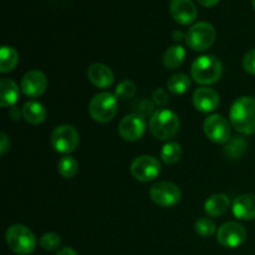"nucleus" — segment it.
<instances>
[{"label": "nucleus", "instance_id": "f257e3e1", "mask_svg": "<svg viewBox=\"0 0 255 255\" xmlns=\"http://www.w3.org/2000/svg\"><path fill=\"white\" fill-rule=\"evenodd\" d=\"M231 124L243 134L255 133V99L244 96L237 100L231 109Z\"/></svg>", "mask_w": 255, "mask_h": 255}, {"label": "nucleus", "instance_id": "f03ea898", "mask_svg": "<svg viewBox=\"0 0 255 255\" xmlns=\"http://www.w3.org/2000/svg\"><path fill=\"white\" fill-rule=\"evenodd\" d=\"M149 129L153 137L161 141L173 138L179 129V119L171 110L162 109L154 112L149 121Z\"/></svg>", "mask_w": 255, "mask_h": 255}, {"label": "nucleus", "instance_id": "7ed1b4c3", "mask_svg": "<svg viewBox=\"0 0 255 255\" xmlns=\"http://www.w3.org/2000/svg\"><path fill=\"white\" fill-rule=\"evenodd\" d=\"M222 62L212 55H204L194 60L191 74L194 81L201 85L216 84L222 76Z\"/></svg>", "mask_w": 255, "mask_h": 255}, {"label": "nucleus", "instance_id": "20e7f679", "mask_svg": "<svg viewBox=\"0 0 255 255\" xmlns=\"http://www.w3.org/2000/svg\"><path fill=\"white\" fill-rule=\"evenodd\" d=\"M6 244L16 254L26 255L34 252L36 247V238L27 227L22 224H14L6 231Z\"/></svg>", "mask_w": 255, "mask_h": 255}, {"label": "nucleus", "instance_id": "39448f33", "mask_svg": "<svg viewBox=\"0 0 255 255\" xmlns=\"http://www.w3.org/2000/svg\"><path fill=\"white\" fill-rule=\"evenodd\" d=\"M119 104L117 97L110 92H101L91 100L89 105L90 116L100 124H106L116 116Z\"/></svg>", "mask_w": 255, "mask_h": 255}, {"label": "nucleus", "instance_id": "423d86ee", "mask_svg": "<svg viewBox=\"0 0 255 255\" xmlns=\"http://www.w3.org/2000/svg\"><path fill=\"white\" fill-rule=\"evenodd\" d=\"M216 29L207 21H199L191 26L186 34V42L194 51H206L216 41Z\"/></svg>", "mask_w": 255, "mask_h": 255}, {"label": "nucleus", "instance_id": "0eeeda50", "mask_svg": "<svg viewBox=\"0 0 255 255\" xmlns=\"http://www.w3.org/2000/svg\"><path fill=\"white\" fill-rule=\"evenodd\" d=\"M50 142L59 153H71L80 143L79 132L70 125H61L52 131Z\"/></svg>", "mask_w": 255, "mask_h": 255}, {"label": "nucleus", "instance_id": "6e6552de", "mask_svg": "<svg viewBox=\"0 0 255 255\" xmlns=\"http://www.w3.org/2000/svg\"><path fill=\"white\" fill-rule=\"evenodd\" d=\"M149 198L157 206L163 207V208H169L181 202L182 193L178 186H176L172 182H158L152 188L149 189Z\"/></svg>", "mask_w": 255, "mask_h": 255}, {"label": "nucleus", "instance_id": "1a4fd4ad", "mask_svg": "<svg viewBox=\"0 0 255 255\" xmlns=\"http://www.w3.org/2000/svg\"><path fill=\"white\" fill-rule=\"evenodd\" d=\"M161 173V163L152 156H139L132 162L131 174L139 182H149Z\"/></svg>", "mask_w": 255, "mask_h": 255}, {"label": "nucleus", "instance_id": "9d476101", "mask_svg": "<svg viewBox=\"0 0 255 255\" xmlns=\"http://www.w3.org/2000/svg\"><path fill=\"white\" fill-rule=\"evenodd\" d=\"M204 133L214 143L224 144L231 141L229 122L221 115H212L204 121Z\"/></svg>", "mask_w": 255, "mask_h": 255}, {"label": "nucleus", "instance_id": "9b49d317", "mask_svg": "<svg viewBox=\"0 0 255 255\" xmlns=\"http://www.w3.org/2000/svg\"><path fill=\"white\" fill-rule=\"evenodd\" d=\"M247 231L237 222L224 223L217 232V241L226 248H238L246 242Z\"/></svg>", "mask_w": 255, "mask_h": 255}, {"label": "nucleus", "instance_id": "f8f14e48", "mask_svg": "<svg viewBox=\"0 0 255 255\" xmlns=\"http://www.w3.org/2000/svg\"><path fill=\"white\" fill-rule=\"evenodd\" d=\"M146 131L143 117L137 114H131L124 117L119 125V133L125 141L134 142L142 138Z\"/></svg>", "mask_w": 255, "mask_h": 255}, {"label": "nucleus", "instance_id": "ddd939ff", "mask_svg": "<svg viewBox=\"0 0 255 255\" xmlns=\"http://www.w3.org/2000/svg\"><path fill=\"white\" fill-rule=\"evenodd\" d=\"M169 12L174 21L181 25H189L197 19V6L192 0H171Z\"/></svg>", "mask_w": 255, "mask_h": 255}, {"label": "nucleus", "instance_id": "4468645a", "mask_svg": "<svg viewBox=\"0 0 255 255\" xmlns=\"http://www.w3.org/2000/svg\"><path fill=\"white\" fill-rule=\"evenodd\" d=\"M47 87V79L44 72L31 70L26 72L21 80V91L27 97H39Z\"/></svg>", "mask_w": 255, "mask_h": 255}, {"label": "nucleus", "instance_id": "2eb2a0df", "mask_svg": "<svg viewBox=\"0 0 255 255\" xmlns=\"http://www.w3.org/2000/svg\"><path fill=\"white\" fill-rule=\"evenodd\" d=\"M193 105L198 111L209 114L219 105V95L209 87H199L193 94Z\"/></svg>", "mask_w": 255, "mask_h": 255}, {"label": "nucleus", "instance_id": "dca6fc26", "mask_svg": "<svg viewBox=\"0 0 255 255\" xmlns=\"http://www.w3.org/2000/svg\"><path fill=\"white\" fill-rule=\"evenodd\" d=\"M87 77L90 82L99 89H107L112 86L115 81L112 70L104 64H92L87 70Z\"/></svg>", "mask_w": 255, "mask_h": 255}, {"label": "nucleus", "instance_id": "f3484780", "mask_svg": "<svg viewBox=\"0 0 255 255\" xmlns=\"http://www.w3.org/2000/svg\"><path fill=\"white\" fill-rule=\"evenodd\" d=\"M233 214L242 221H253L255 219V196L243 194L234 199Z\"/></svg>", "mask_w": 255, "mask_h": 255}, {"label": "nucleus", "instance_id": "a211bd4d", "mask_svg": "<svg viewBox=\"0 0 255 255\" xmlns=\"http://www.w3.org/2000/svg\"><path fill=\"white\" fill-rule=\"evenodd\" d=\"M229 206H231V201L226 194H213L207 199L206 204H204V211L208 216L211 217H219L223 216L227 211H228Z\"/></svg>", "mask_w": 255, "mask_h": 255}, {"label": "nucleus", "instance_id": "6ab92c4d", "mask_svg": "<svg viewBox=\"0 0 255 255\" xmlns=\"http://www.w3.org/2000/svg\"><path fill=\"white\" fill-rule=\"evenodd\" d=\"M22 117L30 125H40L46 119V109L40 102L29 101L22 106Z\"/></svg>", "mask_w": 255, "mask_h": 255}, {"label": "nucleus", "instance_id": "aec40b11", "mask_svg": "<svg viewBox=\"0 0 255 255\" xmlns=\"http://www.w3.org/2000/svg\"><path fill=\"white\" fill-rule=\"evenodd\" d=\"M19 99V86L10 79H1L0 81V105L1 107H10Z\"/></svg>", "mask_w": 255, "mask_h": 255}, {"label": "nucleus", "instance_id": "412c9836", "mask_svg": "<svg viewBox=\"0 0 255 255\" xmlns=\"http://www.w3.org/2000/svg\"><path fill=\"white\" fill-rule=\"evenodd\" d=\"M186 59V50L181 45H173L169 46L163 54V65L166 69L173 70L181 66Z\"/></svg>", "mask_w": 255, "mask_h": 255}, {"label": "nucleus", "instance_id": "4be33fe9", "mask_svg": "<svg viewBox=\"0 0 255 255\" xmlns=\"http://www.w3.org/2000/svg\"><path fill=\"white\" fill-rule=\"evenodd\" d=\"M19 62V54L11 46H2L0 51V72L12 71Z\"/></svg>", "mask_w": 255, "mask_h": 255}, {"label": "nucleus", "instance_id": "5701e85b", "mask_svg": "<svg viewBox=\"0 0 255 255\" xmlns=\"http://www.w3.org/2000/svg\"><path fill=\"white\" fill-rule=\"evenodd\" d=\"M248 148V142L242 137H234L224 147V156L231 159H238L243 157Z\"/></svg>", "mask_w": 255, "mask_h": 255}, {"label": "nucleus", "instance_id": "b1692460", "mask_svg": "<svg viewBox=\"0 0 255 255\" xmlns=\"http://www.w3.org/2000/svg\"><path fill=\"white\" fill-rule=\"evenodd\" d=\"M189 87H191V80L186 74H182V72L172 75L167 82V89L174 95L184 94L188 91Z\"/></svg>", "mask_w": 255, "mask_h": 255}, {"label": "nucleus", "instance_id": "393cba45", "mask_svg": "<svg viewBox=\"0 0 255 255\" xmlns=\"http://www.w3.org/2000/svg\"><path fill=\"white\" fill-rule=\"evenodd\" d=\"M182 148L177 142H168L163 146L161 152L162 161L166 164H174L181 159Z\"/></svg>", "mask_w": 255, "mask_h": 255}, {"label": "nucleus", "instance_id": "a878e982", "mask_svg": "<svg viewBox=\"0 0 255 255\" xmlns=\"http://www.w3.org/2000/svg\"><path fill=\"white\" fill-rule=\"evenodd\" d=\"M57 167H59V173L64 178H72V177L76 176L77 171H79V163L74 157L70 156L62 157L59 161Z\"/></svg>", "mask_w": 255, "mask_h": 255}, {"label": "nucleus", "instance_id": "bb28decb", "mask_svg": "<svg viewBox=\"0 0 255 255\" xmlns=\"http://www.w3.org/2000/svg\"><path fill=\"white\" fill-rule=\"evenodd\" d=\"M136 90L137 87L134 82L129 81V80H125L116 87L115 96L117 97V100H129L136 95Z\"/></svg>", "mask_w": 255, "mask_h": 255}, {"label": "nucleus", "instance_id": "cd10ccee", "mask_svg": "<svg viewBox=\"0 0 255 255\" xmlns=\"http://www.w3.org/2000/svg\"><path fill=\"white\" fill-rule=\"evenodd\" d=\"M196 232L201 237H204V238H208V237H212L217 231V226L214 223V221H212L211 218H199L198 221L196 222Z\"/></svg>", "mask_w": 255, "mask_h": 255}, {"label": "nucleus", "instance_id": "c85d7f7f", "mask_svg": "<svg viewBox=\"0 0 255 255\" xmlns=\"http://www.w3.org/2000/svg\"><path fill=\"white\" fill-rule=\"evenodd\" d=\"M40 246L45 249V251H56L57 248H60L61 246V237L57 233L54 232H50V233L44 234L40 239Z\"/></svg>", "mask_w": 255, "mask_h": 255}, {"label": "nucleus", "instance_id": "c756f323", "mask_svg": "<svg viewBox=\"0 0 255 255\" xmlns=\"http://www.w3.org/2000/svg\"><path fill=\"white\" fill-rule=\"evenodd\" d=\"M133 109L137 115H139V116H142L144 119V117L149 116V114H152V111H153L154 109V105L153 102H151L149 100L143 99L137 101L136 104L133 105Z\"/></svg>", "mask_w": 255, "mask_h": 255}, {"label": "nucleus", "instance_id": "7c9ffc66", "mask_svg": "<svg viewBox=\"0 0 255 255\" xmlns=\"http://www.w3.org/2000/svg\"><path fill=\"white\" fill-rule=\"evenodd\" d=\"M243 69L251 75H255V49L246 54L243 59Z\"/></svg>", "mask_w": 255, "mask_h": 255}, {"label": "nucleus", "instance_id": "2f4dec72", "mask_svg": "<svg viewBox=\"0 0 255 255\" xmlns=\"http://www.w3.org/2000/svg\"><path fill=\"white\" fill-rule=\"evenodd\" d=\"M152 100H153V104L158 105V106H163L168 102V94H167L166 90L163 89H156L152 95Z\"/></svg>", "mask_w": 255, "mask_h": 255}, {"label": "nucleus", "instance_id": "473e14b6", "mask_svg": "<svg viewBox=\"0 0 255 255\" xmlns=\"http://www.w3.org/2000/svg\"><path fill=\"white\" fill-rule=\"evenodd\" d=\"M9 148H10V138L6 136V133L2 132V133L0 134V154H5Z\"/></svg>", "mask_w": 255, "mask_h": 255}, {"label": "nucleus", "instance_id": "72a5a7b5", "mask_svg": "<svg viewBox=\"0 0 255 255\" xmlns=\"http://www.w3.org/2000/svg\"><path fill=\"white\" fill-rule=\"evenodd\" d=\"M172 39L176 42H181L183 40H186V35L181 31V30H174L173 34H172Z\"/></svg>", "mask_w": 255, "mask_h": 255}, {"label": "nucleus", "instance_id": "f704fd0d", "mask_svg": "<svg viewBox=\"0 0 255 255\" xmlns=\"http://www.w3.org/2000/svg\"><path fill=\"white\" fill-rule=\"evenodd\" d=\"M56 255H77V253L74 248H71V247H65V248L60 249Z\"/></svg>", "mask_w": 255, "mask_h": 255}, {"label": "nucleus", "instance_id": "c9c22d12", "mask_svg": "<svg viewBox=\"0 0 255 255\" xmlns=\"http://www.w3.org/2000/svg\"><path fill=\"white\" fill-rule=\"evenodd\" d=\"M219 1H221V0H198L199 4L204 7H213L216 6Z\"/></svg>", "mask_w": 255, "mask_h": 255}, {"label": "nucleus", "instance_id": "e433bc0d", "mask_svg": "<svg viewBox=\"0 0 255 255\" xmlns=\"http://www.w3.org/2000/svg\"><path fill=\"white\" fill-rule=\"evenodd\" d=\"M20 115H22V112H20L19 110H16V109H11V111H10V116H11L14 120L19 119Z\"/></svg>", "mask_w": 255, "mask_h": 255}, {"label": "nucleus", "instance_id": "4c0bfd02", "mask_svg": "<svg viewBox=\"0 0 255 255\" xmlns=\"http://www.w3.org/2000/svg\"><path fill=\"white\" fill-rule=\"evenodd\" d=\"M252 4H253V7L255 9V0H252Z\"/></svg>", "mask_w": 255, "mask_h": 255}]
</instances>
